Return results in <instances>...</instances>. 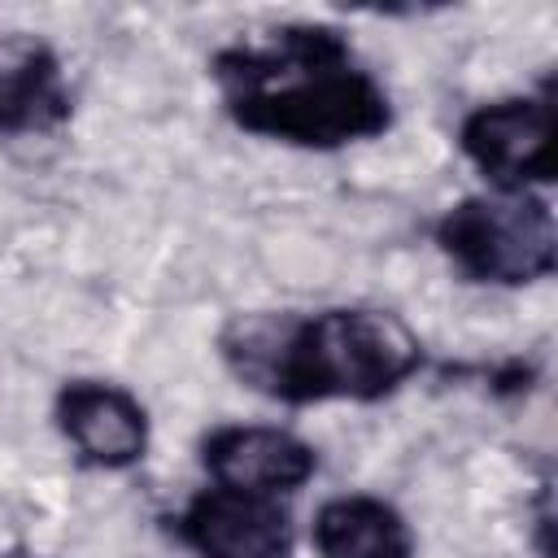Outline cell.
I'll list each match as a JSON object with an SVG mask.
<instances>
[{
    "mask_svg": "<svg viewBox=\"0 0 558 558\" xmlns=\"http://www.w3.org/2000/svg\"><path fill=\"white\" fill-rule=\"evenodd\" d=\"M466 161L493 192H532L554 179V105L545 96H506L471 109L458 126Z\"/></svg>",
    "mask_w": 558,
    "mask_h": 558,
    "instance_id": "obj_4",
    "label": "cell"
},
{
    "mask_svg": "<svg viewBox=\"0 0 558 558\" xmlns=\"http://www.w3.org/2000/svg\"><path fill=\"white\" fill-rule=\"evenodd\" d=\"M227 366L257 392L314 401H379L423 371L418 331L371 305H336L318 314H240L218 336Z\"/></svg>",
    "mask_w": 558,
    "mask_h": 558,
    "instance_id": "obj_2",
    "label": "cell"
},
{
    "mask_svg": "<svg viewBox=\"0 0 558 558\" xmlns=\"http://www.w3.org/2000/svg\"><path fill=\"white\" fill-rule=\"evenodd\" d=\"M70 113L74 96L52 48L31 44L13 65L0 70V135H48L65 126Z\"/></svg>",
    "mask_w": 558,
    "mask_h": 558,
    "instance_id": "obj_9",
    "label": "cell"
},
{
    "mask_svg": "<svg viewBox=\"0 0 558 558\" xmlns=\"http://www.w3.org/2000/svg\"><path fill=\"white\" fill-rule=\"evenodd\" d=\"M179 536L201 558H288L292 519L279 497L205 488L179 514Z\"/></svg>",
    "mask_w": 558,
    "mask_h": 558,
    "instance_id": "obj_7",
    "label": "cell"
},
{
    "mask_svg": "<svg viewBox=\"0 0 558 558\" xmlns=\"http://www.w3.org/2000/svg\"><path fill=\"white\" fill-rule=\"evenodd\" d=\"M57 432L65 445L100 471H126L148 453V414L144 405L105 379H70L52 405Z\"/></svg>",
    "mask_w": 558,
    "mask_h": 558,
    "instance_id": "obj_6",
    "label": "cell"
},
{
    "mask_svg": "<svg viewBox=\"0 0 558 558\" xmlns=\"http://www.w3.org/2000/svg\"><path fill=\"white\" fill-rule=\"evenodd\" d=\"M0 558H44V554H35V549H22V545H9V549H0Z\"/></svg>",
    "mask_w": 558,
    "mask_h": 558,
    "instance_id": "obj_10",
    "label": "cell"
},
{
    "mask_svg": "<svg viewBox=\"0 0 558 558\" xmlns=\"http://www.w3.org/2000/svg\"><path fill=\"white\" fill-rule=\"evenodd\" d=\"M436 244L471 283L523 288L558 266L554 214L536 192L462 196L440 214Z\"/></svg>",
    "mask_w": 558,
    "mask_h": 558,
    "instance_id": "obj_3",
    "label": "cell"
},
{
    "mask_svg": "<svg viewBox=\"0 0 558 558\" xmlns=\"http://www.w3.org/2000/svg\"><path fill=\"white\" fill-rule=\"evenodd\" d=\"M318 558H414V532L405 514L371 493H344L314 514Z\"/></svg>",
    "mask_w": 558,
    "mask_h": 558,
    "instance_id": "obj_8",
    "label": "cell"
},
{
    "mask_svg": "<svg viewBox=\"0 0 558 558\" xmlns=\"http://www.w3.org/2000/svg\"><path fill=\"white\" fill-rule=\"evenodd\" d=\"M227 118L292 148H349L392 126V100L353 61L349 39L323 22H283L214 52Z\"/></svg>",
    "mask_w": 558,
    "mask_h": 558,
    "instance_id": "obj_1",
    "label": "cell"
},
{
    "mask_svg": "<svg viewBox=\"0 0 558 558\" xmlns=\"http://www.w3.org/2000/svg\"><path fill=\"white\" fill-rule=\"evenodd\" d=\"M201 466L209 471L214 488L283 497V493H296L318 471V453L310 440H301L288 427L227 423L201 440Z\"/></svg>",
    "mask_w": 558,
    "mask_h": 558,
    "instance_id": "obj_5",
    "label": "cell"
}]
</instances>
